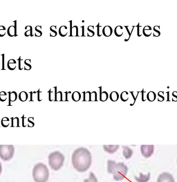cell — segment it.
<instances>
[{
    "instance_id": "obj_1",
    "label": "cell",
    "mask_w": 177,
    "mask_h": 182,
    "mask_svg": "<svg viewBox=\"0 0 177 182\" xmlns=\"http://www.w3.org/2000/svg\"><path fill=\"white\" fill-rule=\"evenodd\" d=\"M71 161L73 166L79 172H86L92 163V157L87 148H78L72 154Z\"/></svg>"
},
{
    "instance_id": "obj_2",
    "label": "cell",
    "mask_w": 177,
    "mask_h": 182,
    "mask_svg": "<svg viewBox=\"0 0 177 182\" xmlns=\"http://www.w3.org/2000/svg\"><path fill=\"white\" fill-rule=\"evenodd\" d=\"M107 172L113 175L116 181H122L126 177L128 167L124 163H117L115 161H107Z\"/></svg>"
},
{
    "instance_id": "obj_3",
    "label": "cell",
    "mask_w": 177,
    "mask_h": 182,
    "mask_svg": "<svg viewBox=\"0 0 177 182\" xmlns=\"http://www.w3.org/2000/svg\"><path fill=\"white\" fill-rule=\"evenodd\" d=\"M33 180L35 182H46L49 178V170L42 163H38L33 169Z\"/></svg>"
},
{
    "instance_id": "obj_4",
    "label": "cell",
    "mask_w": 177,
    "mask_h": 182,
    "mask_svg": "<svg viewBox=\"0 0 177 182\" xmlns=\"http://www.w3.org/2000/svg\"><path fill=\"white\" fill-rule=\"evenodd\" d=\"M48 159L51 168L53 170H58L63 165L65 158L62 153L59 151H55L49 154Z\"/></svg>"
},
{
    "instance_id": "obj_5",
    "label": "cell",
    "mask_w": 177,
    "mask_h": 182,
    "mask_svg": "<svg viewBox=\"0 0 177 182\" xmlns=\"http://www.w3.org/2000/svg\"><path fill=\"white\" fill-rule=\"evenodd\" d=\"M14 153L15 148L13 145H0V158L4 161L11 160Z\"/></svg>"
},
{
    "instance_id": "obj_6",
    "label": "cell",
    "mask_w": 177,
    "mask_h": 182,
    "mask_svg": "<svg viewBox=\"0 0 177 182\" xmlns=\"http://www.w3.org/2000/svg\"><path fill=\"white\" fill-rule=\"evenodd\" d=\"M154 145H142L141 146V152L145 158H149L154 154Z\"/></svg>"
},
{
    "instance_id": "obj_7",
    "label": "cell",
    "mask_w": 177,
    "mask_h": 182,
    "mask_svg": "<svg viewBox=\"0 0 177 182\" xmlns=\"http://www.w3.org/2000/svg\"><path fill=\"white\" fill-rule=\"evenodd\" d=\"M157 182H175L173 175L169 172H162L157 179Z\"/></svg>"
},
{
    "instance_id": "obj_8",
    "label": "cell",
    "mask_w": 177,
    "mask_h": 182,
    "mask_svg": "<svg viewBox=\"0 0 177 182\" xmlns=\"http://www.w3.org/2000/svg\"><path fill=\"white\" fill-rule=\"evenodd\" d=\"M119 148H120L119 145H104L103 146L104 150L109 154H113L116 152L119 149Z\"/></svg>"
},
{
    "instance_id": "obj_9",
    "label": "cell",
    "mask_w": 177,
    "mask_h": 182,
    "mask_svg": "<svg viewBox=\"0 0 177 182\" xmlns=\"http://www.w3.org/2000/svg\"><path fill=\"white\" fill-rule=\"evenodd\" d=\"M150 172H148L147 175H144L143 172H141L139 177H135V179L138 182H147L150 179Z\"/></svg>"
},
{
    "instance_id": "obj_10",
    "label": "cell",
    "mask_w": 177,
    "mask_h": 182,
    "mask_svg": "<svg viewBox=\"0 0 177 182\" xmlns=\"http://www.w3.org/2000/svg\"><path fill=\"white\" fill-rule=\"evenodd\" d=\"M122 148H123V154L124 157H125V159H130L133 154L132 149H131V148L127 146H122Z\"/></svg>"
},
{
    "instance_id": "obj_11",
    "label": "cell",
    "mask_w": 177,
    "mask_h": 182,
    "mask_svg": "<svg viewBox=\"0 0 177 182\" xmlns=\"http://www.w3.org/2000/svg\"><path fill=\"white\" fill-rule=\"evenodd\" d=\"M113 28L110 26H104L102 29V35L105 37H110L113 34Z\"/></svg>"
},
{
    "instance_id": "obj_12",
    "label": "cell",
    "mask_w": 177,
    "mask_h": 182,
    "mask_svg": "<svg viewBox=\"0 0 177 182\" xmlns=\"http://www.w3.org/2000/svg\"><path fill=\"white\" fill-rule=\"evenodd\" d=\"M135 27H136V26H132L131 28H130V26H125V28L126 29L127 33V35L126 38H125V42H127L128 40L130 39V38H131V34H132L133 33V30H134Z\"/></svg>"
},
{
    "instance_id": "obj_13",
    "label": "cell",
    "mask_w": 177,
    "mask_h": 182,
    "mask_svg": "<svg viewBox=\"0 0 177 182\" xmlns=\"http://www.w3.org/2000/svg\"><path fill=\"white\" fill-rule=\"evenodd\" d=\"M123 29L124 27L122 26H117L115 28V29H114V34L116 35V36L120 38V37L123 36L124 34Z\"/></svg>"
},
{
    "instance_id": "obj_14",
    "label": "cell",
    "mask_w": 177,
    "mask_h": 182,
    "mask_svg": "<svg viewBox=\"0 0 177 182\" xmlns=\"http://www.w3.org/2000/svg\"><path fill=\"white\" fill-rule=\"evenodd\" d=\"M100 101L102 102H104L107 101L109 98V94L107 91H102V87H100Z\"/></svg>"
},
{
    "instance_id": "obj_15",
    "label": "cell",
    "mask_w": 177,
    "mask_h": 182,
    "mask_svg": "<svg viewBox=\"0 0 177 182\" xmlns=\"http://www.w3.org/2000/svg\"><path fill=\"white\" fill-rule=\"evenodd\" d=\"M152 34V28L150 26H145L143 28V35H144L145 36L148 37L151 36Z\"/></svg>"
},
{
    "instance_id": "obj_16",
    "label": "cell",
    "mask_w": 177,
    "mask_h": 182,
    "mask_svg": "<svg viewBox=\"0 0 177 182\" xmlns=\"http://www.w3.org/2000/svg\"><path fill=\"white\" fill-rule=\"evenodd\" d=\"M84 182H98V179L94 172H91L89 173V177L87 179H85L84 180Z\"/></svg>"
},
{
    "instance_id": "obj_17",
    "label": "cell",
    "mask_w": 177,
    "mask_h": 182,
    "mask_svg": "<svg viewBox=\"0 0 177 182\" xmlns=\"http://www.w3.org/2000/svg\"><path fill=\"white\" fill-rule=\"evenodd\" d=\"M70 36L71 37H77L79 36V29L77 26H73V27L71 28Z\"/></svg>"
},
{
    "instance_id": "obj_18",
    "label": "cell",
    "mask_w": 177,
    "mask_h": 182,
    "mask_svg": "<svg viewBox=\"0 0 177 182\" xmlns=\"http://www.w3.org/2000/svg\"><path fill=\"white\" fill-rule=\"evenodd\" d=\"M157 99V94L154 91H149L147 94V99L150 102H153Z\"/></svg>"
},
{
    "instance_id": "obj_19",
    "label": "cell",
    "mask_w": 177,
    "mask_h": 182,
    "mask_svg": "<svg viewBox=\"0 0 177 182\" xmlns=\"http://www.w3.org/2000/svg\"><path fill=\"white\" fill-rule=\"evenodd\" d=\"M109 97L111 101H113V102H116V101H118L119 99V94L117 91H112V92L109 94Z\"/></svg>"
},
{
    "instance_id": "obj_20",
    "label": "cell",
    "mask_w": 177,
    "mask_h": 182,
    "mask_svg": "<svg viewBox=\"0 0 177 182\" xmlns=\"http://www.w3.org/2000/svg\"><path fill=\"white\" fill-rule=\"evenodd\" d=\"M67 33H68V32H67V27L66 26H62L59 28V34L62 37H65L67 35Z\"/></svg>"
},
{
    "instance_id": "obj_21",
    "label": "cell",
    "mask_w": 177,
    "mask_h": 182,
    "mask_svg": "<svg viewBox=\"0 0 177 182\" xmlns=\"http://www.w3.org/2000/svg\"><path fill=\"white\" fill-rule=\"evenodd\" d=\"M153 36L157 38V37H159L160 35V26H154L153 27Z\"/></svg>"
},
{
    "instance_id": "obj_22",
    "label": "cell",
    "mask_w": 177,
    "mask_h": 182,
    "mask_svg": "<svg viewBox=\"0 0 177 182\" xmlns=\"http://www.w3.org/2000/svg\"><path fill=\"white\" fill-rule=\"evenodd\" d=\"M71 97L72 99H73L74 101L77 102V101H79L80 99H81V94H80V93L78 92V91H75V92H73V94H72Z\"/></svg>"
},
{
    "instance_id": "obj_23",
    "label": "cell",
    "mask_w": 177,
    "mask_h": 182,
    "mask_svg": "<svg viewBox=\"0 0 177 182\" xmlns=\"http://www.w3.org/2000/svg\"><path fill=\"white\" fill-rule=\"evenodd\" d=\"M87 36L88 37H93L94 36V26H88L87 28Z\"/></svg>"
},
{
    "instance_id": "obj_24",
    "label": "cell",
    "mask_w": 177,
    "mask_h": 182,
    "mask_svg": "<svg viewBox=\"0 0 177 182\" xmlns=\"http://www.w3.org/2000/svg\"><path fill=\"white\" fill-rule=\"evenodd\" d=\"M8 67H9V69H11V70H13V69H15L16 67L15 60H14L13 59L10 60L9 61V62H8Z\"/></svg>"
},
{
    "instance_id": "obj_25",
    "label": "cell",
    "mask_w": 177,
    "mask_h": 182,
    "mask_svg": "<svg viewBox=\"0 0 177 182\" xmlns=\"http://www.w3.org/2000/svg\"><path fill=\"white\" fill-rule=\"evenodd\" d=\"M7 33L9 36L13 37L15 35V27L14 26H11L7 30Z\"/></svg>"
},
{
    "instance_id": "obj_26",
    "label": "cell",
    "mask_w": 177,
    "mask_h": 182,
    "mask_svg": "<svg viewBox=\"0 0 177 182\" xmlns=\"http://www.w3.org/2000/svg\"><path fill=\"white\" fill-rule=\"evenodd\" d=\"M19 99H20L21 101L24 102V101L28 99V94H27V93L25 92V91H22L20 95H19Z\"/></svg>"
},
{
    "instance_id": "obj_27",
    "label": "cell",
    "mask_w": 177,
    "mask_h": 182,
    "mask_svg": "<svg viewBox=\"0 0 177 182\" xmlns=\"http://www.w3.org/2000/svg\"><path fill=\"white\" fill-rule=\"evenodd\" d=\"M120 97V99L122 100V101H123V102H126V101H127L129 99V93L127 92V91H123V92L121 93Z\"/></svg>"
},
{
    "instance_id": "obj_28",
    "label": "cell",
    "mask_w": 177,
    "mask_h": 182,
    "mask_svg": "<svg viewBox=\"0 0 177 182\" xmlns=\"http://www.w3.org/2000/svg\"><path fill=\"white\" fill-rule=\"evenodd\" d=\"M9 100H10V102H14L17 100V93L15 92V91H12V92H10L9 94Z\"/></svg>"
},
{
    "instance_id": "obj_29",
    "label": "cell",
    "mask_w": 177,
    "mask_h": 182,
    "mask_svg": "<svg viewBox=\"0 0 177 182\" xmlns=\"http://www.w3.org/2000/svg\"><path fill=\"white\" fill-rule=\"evenodd\" d=\"M84 94V101H91V92L90 91H86L83 92Z\"/></svg>"
},
{
    "instance_id": "obj_30",
    "label": "cell",
    "mask_w": 177,
    "mask_h": 182,
    "mask_svg": "<svg viewBox=\"0 0 177 182\" xmlns=\"http://www.w3.org/2000/svg\"><path fill=\"white\" fill-rule=\"evenodd\" d=\"M102 29L103 27L100 25V24L98 23L97 25V35L98 37H101L102 35Z\"/></svg>"
},
{
    "instance_id": "obj_31",
    "label": "cell",
    "mask_w": 177,
    "mask_h": 182,
    "mask_svg": "<svg viewBox=\"0 0 177 182\" xmlns=\"http://www.w3.org/2000/svg\"><path fill=\"white\" fill-rule=\"evenodd\" d=\"M12 123H11V126L12 127H19V119L17 117L15 118H12Z\"/></svg>"
},
{
    "instance_id": "obj_32",
    "label": "cell",
    "mask_w": 177,
    "mask_h": 182,
    "mask_svg": "<svg viewBox=\"0 0 177 182\" xmlns=\"http://www.w3.org/2000/svg\"><path fill=\"white\" fill-rule=\"evenodd\" d=\"M137 28V35L138 37H141L143 35V30H141V26L140 23L138 24V25L136 27Z\"/></svg>"
},
{
    "instance_id": "obj_33",
    "label": "cell",
    "mask_w": 177,
    "mask_h": 182,
    "mask_svg": "<svg viewBox=\"0 0 177 182\" xmlns=\"http://www.w3.org/2000/svg\"><path fill=\"white\" fill-rule=\"evenodd\" d=\"M91 101H97V92L96 91L91 92Z\"/></svg>"
},
{
    "instance_id": "obj_34",
    "label": "cell",
    "mask_w": 177,
    "mask_h": 182,
    "mask_svg": "<svg viewBox=\"0 0 177 182\" xmlns=\"http://www.w3.org/2000/svg\"><path fill=\"white\" fill-rule=\"evenodd\" d=\"M6 97H7V94L4 91L0 93V101H5L6 100Z\"/></svg>"
},
{
    "instance_id": "obj_35",
    "label": "cell",
    "mask_w": 177,
    "mask_h": 182,
    "mask_svg": "<svg viewBox=\"0 0 177 182\" xmlns=\"http://www.w3.org/2000/svg\"><path fill=\"white\" fill-rule=\"evenodd\" d=\"M6 33V28L4 26H0V36L3 37Z\"/></svg>"
},
{
    "instance_id": "obj_36",
    "label": "cell",
    "mask_w": 177,
    "mask_h": 182,
    "mask_svg": "<svg viewBox=\"0 0 177 182\" xmlns=\"http://www.w3.org/2000/svg\"><path fill=\"white\" fill-rule=\"evenodd\" d=\"M62 92H57L56 94V101H62Z\"/></svg>"
},
{
    "instance_id": "obj_37",
    "label": "cell",
    "mask_w": 177,
    "mask_h": 182,
    "mask_svg": "<svg viewBox=\"0 0 177 182\" xmlns=\"http://www.w3.org/2000/svg\"><path fill=\"white\" fill-rule=\"evenodd\" d=\"M140 93V92H139ZM139 93H138V94H139ZM130 94H131V96H132V97H133V103L131 104V105H133V104L135 103V102H136V98H137V96H138V94L137 95H135V93L133 92V91H131V92H130Z\"/></svg>"
},
{
    "instance_id": "obj_38",
    "label": "cell",
    "mask_w": 177,
    "mask_h": 182,
    "mask_svg": "<svg viewBox=\"0 0 177 182\" xmlns=\"http://www.w3.org/2000/svg\"><path fill=\"white\" fill-rule=\"evenodd\" d=\"M28 29L29 30H27L25 33V35L26 36H29V35H31V31H32V28L30 26H28Z\"/></svg>"
},
{
    "instance_id": "obj_39",
    "label": "cell",
    "mask_w": 177,
    "mask_h": 182,
    "mask_svg": "<svg viewBox=\"0 0 177 182\" xmlns=\"http://www.w3.org/2000/svg\"><path fill=\"white\" fill-rule=\"evenodd\" d=\"M147 99V93L145 92L144 90L142 91V101H145V100Z\"/></svg>"
},
{
    "instance_id": "obj_40",
    "label": "cell",
    "mask_w": 177,
    "mask_h": 182,
    "mask_svg": "<svg viewBox=\"0 0 177 182\" xmlns=\"http://www.w3.org/2000/svg\"><path fill=\"white\" fill-rule=\"evenodd\" d=\"M41 28H42V27L40 26H36V28H35V30H36V33H39L40 35H42L41 30H40V29H41Z\"/></svg>"
},
{
    "instance_id": "obj_41",
    "label": "cell",
    "mask_w": 177,
    "mask_h": 182,
    "mask_svg": "<svg viewBox=\"0 0 177 182\" xmlns=\"http://www.w3.org/2000/svg\"><path fill=\"white\" fill-rule=\"evenodd\" d=\"M81 34H80V36H85V26H81Z\"/></svg>"
},
{
    "instance_id": "obj_42",
    "label": "cell",
    "mask_w": 177,
    "mask_h": 182,
    "mask_svg": "<svg viewBox=\"0 0 177 182\" xmlns=\"http://www.w3.org/2000/svg\"><path fill=\"white\" fill-rule=\"evenodd\" d=\"M57 35V32L56 31H51L50 32V36L55 37Z\"/></svg>"
},
{
    "instance_id": "obj_43",
    "label": "cell",
    "mask_w": 177,
    "mask_h": 182,
    "mask_svg": "<svg viewBox=\"0 0 177 182\" xmlns=\"http://www.w3.org/2000/svg\"><path fill=\"white\" fill-rule=\"evenodd\" d=\"M56 28H57L56 26H51V28H50V30H51V31H56Z\"/></svg>"
},
{
    "instance_id": "obj_44",
    "label": "cell",
    "mask_w": 177,
    "mask_h": 182,
    "mask_svg": "<svg viewBox=\"0 0 177 182\" xmlns=\"http://www.w3.org/2000/svg\"><path fill=\"white\" fill-rule=\"evenodd\" d=\"M173 97L174 98H176V101H177V91L173 92Z\"/></svg>"
},
{
    "instance_id": "obj_45",
    "label": "cell",
    "mask_w": 177,
    "mask_h": 182,
    "mask_svg": "<svg viewBox=\"0 0 177 182\" xmlns=\"http://www.w3.org/2000/svg\"><path fill=\"white\" fill-rule=\"evenodd\" d=\"M1 171H2V166H1V162H0V175H1Z\"/></svg>"
}]
</instances>
